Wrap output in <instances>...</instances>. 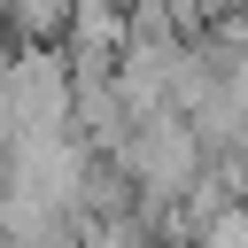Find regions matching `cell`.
<instances>
[{
    "mask_svg": "<svg viewBox=\"0 0 248 248\" xmlns=\"http://www.w3.org/2000/svg\"><path fill=\"white\" fill-rule=\"evenodd\" d=\"M225 8H232V16H248V0H225Z\"/></svg>",
    "mask_w": 248,
    "mask_h": 248,
    "instance_id": "1",
    "label": "cell"
},
{
    "mask_svg": "<svg viewBox=\"0 0 248 248\" xmlns=\"http://www.w3.org/2000/svg\"><path fill=\"white\" fill-rule=\"evenodd\" d=\"M240 163H248V147H240Z\"/></svg>",
    "mask_w": 248,
    "mask_h": 248,
    "instance_id": "2",
    "label": "cell"
},
{
    "mask_svg": "<svg viewBox=\"0 0 248 248\" xmlns=\"http://www.w3.org/2000/svg\"><path fill=\"white\" fill-rule=\"evenodd\" d=\"M0 248H8V240H0Z\"/></svg>",
    "mask_w": 248,
    "mask_h": 248,
    "instance_id": "3",
    "label": "cell"
}]
</instances>
